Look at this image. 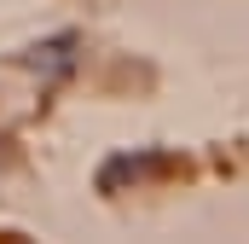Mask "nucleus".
Returning <instances> with one entry per match:
<instances>
[{"instance_id":"nucleus-1","label":"nucleus","mask_w":249,"mask_h":244,"mask_svg":"<svg viewBox=\"0 0 249 244\" xmlns=\"http://www.w3.org/2000/svg\"><path fill=\"white\" fill-rule=\"evenodd\" d=\"M75 47H81V35H53V41H35L29 53H23V64H35V70H47V76H70L75 70Z\"/></svg>"}]
</instances>
